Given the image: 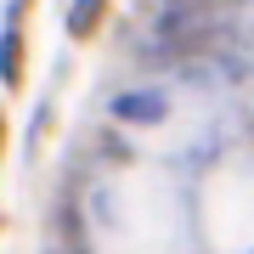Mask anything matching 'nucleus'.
<instances>
[{"mask_svg":"<svg viewBox=\"0 0 254 254\" xmlns=\"http://www.w3.org/2000/svg\"><path fill=\"white\" fill-rule=\"evenodd\" d=\"M170 17H187V23H215L226 11V0H164Z\"/></svg>","mask_w":254,"mask_h":254,"instance_id":"nucleus-2","label":"nucleus"},{"mask_svg":"<svg viewBox=\"0 0 254 254\" xmlns=\"http://www.w3.org/2000/svg\"><path fill=\"white\" fill-rule=\"evenodd\" d=\"M113 113L125 119V125H158L164 119V96H153V91H125L113 102Z\"/></svg>","mask_w":254,"mask_h":254,"instance_id":"nucleus-1","label":"nucleus"},{"mask_svg":"<svg viewBox=\"0 0 254 254\" xmlns=\"http://www.w3.org/2000/svg\"><path fill=\"white\" fill-rule=\"evenodd\" d=\"M96 11H102V0H79V6H73V34H85V28H96Z\"/></svg>","mask_w":254,"mask_h":254,"instance_id":"nucleus-3","label":"nucleus"}]
</instances>
